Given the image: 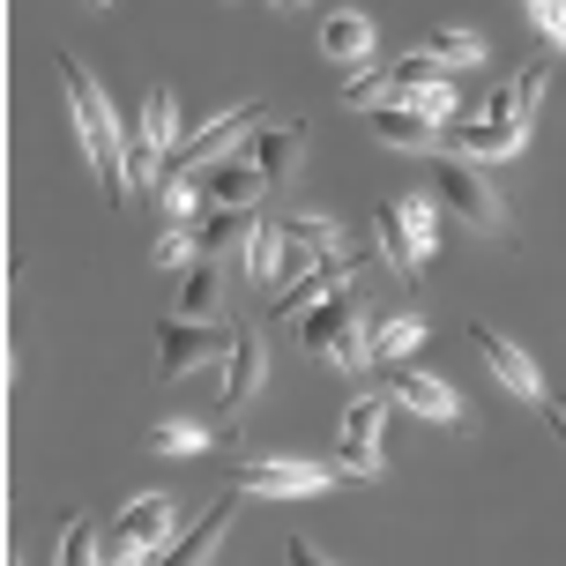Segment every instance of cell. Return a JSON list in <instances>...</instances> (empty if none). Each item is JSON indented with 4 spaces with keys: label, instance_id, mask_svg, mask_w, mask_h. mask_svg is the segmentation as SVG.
Listing matches in <instances>:
<instances>
[{
    "label": "cell",
    "instance_id": "obj_16",
    "mask_svg": "<svg viewBox=\"0 0 566 566\" xmlns=\"http://www.w3.org/2000/svg\"><path fill=\"white\" fill-rule=\"evenodd\" d=\"M396 402H410V410H418V418H432V424H454V418H462V396H454L440 373H402Z\"/></svg>",
    "mask_w": 566,
    "mask_h": 566
},
{
    "label": "cell",
    "instance_id": "obj_15",
    "mask_svg": "<svg viewBox=\"0 0 566 566\" xmlns=\"http://www.w3.org/2000/svg\"><path fill=\"white\" fill-rule=\"evenodd\" d=\"M135 149H157V157H165V149H179V97H171L165 83H157L149 97H142V119H135Z\"/></svg>",
    "mask_w": 566,
    "mask_h": 566
},
{
    "label": "cell",
    "instance_id": "obj_4",
    "mask_svg": "<svg viewBox=\"0 0 566 566\" xmlns=\"http://www.w3.org/2000/svg\"><path fill=\"white\" fill-rule=\"evenodd\" d=\"M432 187H440V201H448L462 224H478V231L507 224V201L484 187V171L470 165V157H440V165H432Z\"/></svg>",
    "mask_w": 566,
    "mask_h": 566
},
{
    "label": "cell",
    "instance_id": "obj_14",
    "mask_svg": "<svg viewBox=\"0 0 566 566\" xmlns=\"http://www.w3.org/2000/svg\"><path fill=\"white\" fill-rule=\"evenodd\" d=\"M119 530H127V537H142L149 552H165L171 530H179V514H171L165 492H142V500H127V507H119Z\"/></svg>",
    "mask_w": 566,
    "mask_h": 566
},
{
    "label": "cell",
    "instance_id": "obj_34",
    "mask_svg": "<svg viewBox=\"0 0 566 566\" xmlns=\"http://www.w3.org/2000/svg\"><path fill=\"white\" fill-rule=\"evenodd\" d=\"M544 410H552V424H559V440H566V396H552Z\"/></svg>",
    "mask_w": 566,
    "mask_h": 566
},
{
    "label": "cell",
    "instance_id": "obj_12",
    "mask_svg": "<svg viewBox=\"0 0 566 566\" xmlns=\"http://www.w3.org/2000/svg\"><path fill=\"white\" fill-rule=\"evenodd\" d=\"M373 45H380V38H373V23L358 15V8L321 15V53H328V60H343V67H358V60H366V67H373Z\"/></svg>",
    "mask_w": 566,
    "mask_h": 566
},
{
    "label": "cell",
    "instance_id": "obj_30",
    "mask_svg": "<svg viewBox=\"0 0 566 566\" xmlns=\"http://www.w3.org/2000/svg\"><path fill=\"white\" fill-rule=\"evenodd\" d=\"M97 566H149V544H142V537H127V530H119V537L105 544V559H97Z\"/></svg>",
    "mask_w": 566,
    "mask_h": 566
},
{
    "label": "cell",
    "instance_id": "obj_10",
    "mask_svg": "<svg viewBox=\"0 0 566 566\" xmlns=\"http://www.w3.org/2000/svg\"><path fill=\"white\" fill-rule=\"evenodd\" d=\"M261 373H269V343L247 328V336H231V358H224V418H217V432H231V424L247 418V402L261 396Z\"/></svg>",
    "mask_w": 566,
    "mask_h": 566
},
{
    "label": "cell",
    "instance_id": "obj_25",
    "mask_svg": "<svg viewBox=\"0 0 566 566\" xmlns=\"http://www.w3.org/2000/svg\"><path fill=\"white\" fill-rule=\"evenodd\" d=\"M418 343H424V313H396V321L373 328V358H396V366H402Z\"/></svg>",
    "mask_w": 566,
    "mask_h": 566
},
{
    "label": "cell",
    "instance_id": "obj_3",
    "mask_svg": "<svg viewBox=\"0 0 566 566\" xmlns=\"http://www.w3.org/2000/svg\"><path fill=\"white\" fill-rule=\"evenodd\" d=\"M209 358H231V336L217 321H187V313H165V321H157V373H165V380L201 373Z\"/></svg>",
    "mask_w": 566,
    "mask_h": 566
},
{
    "label": "cell",
    "instance_id": "obj_24",
    "mask_svg": "<svg viewBox=\"0 0 566 566\" xmlns=\"http://www.w3.org/2000/svg\"><path fill=\"white\" fill-rule=\"evenodd\" d=\"M217 306H224V283H217L209 261H195L187 283H179V313H187V321H217Z\"/></svg>",
    "mask_w": 566,
    "mask_h": 566
},
{
    "label": "cell",
    "instance_id": "obj_37",
    "mask_svg": "<svg viewBox=\"0 0 566 566\" xmlns=\"http://www.w3.org/2000/svg\"><path fill=\"white\" fill-rule=\"evenodd\" d=\"M8 566H15V559H8Z\"/></svg>",
    "mask_w": 566,
    "mask_h": 566
},
{
    "label": "cell",
    "instance_id": "obj_8",
    "mask_svg": "<svg viewBox=\"0 0 566 566\" xmlns=\"http://www.w3.org/2000/svg\"><path fill=\"white\" fill-rule=\"evenodd\" d=\"M470 343H478V358H484V373H492V380H500V388H507L514 402H544V373L530 366V350H522V343H507L500 336V328H470Z\"/></svg>",
    "mask_w": 566,
    "mask_h": 566
},
{
    "label": "cell",
    "instance_id": "obj_22",
    "mask_svg": "<svg viewBox=\"0 0 566 566\" xmlns=\"http://www.w3.org/2000/svg\"><path fill=\"white\" fill-rule=\"evenodd\" d=\"M396 209H402V239H410V254H418V269H424L432 247H440V209L424 195H396Z\"/></svg>",
    "mask_w": 566,
    "mask_h": 566
},
{
    "label": "cell",
    "instance_id": "obj_32",
    "mask_svg": "<svg viewBox=\"0 0 566 566\" xmlns=\"http://www.w3.org/2000/svg\"><path fill=\"white\" fill-rule=\"evenodd\" d=\"M522 8H530V23H537L544 38H552V30L566 23V0H522Z\"/></svg>",
    "mask_w": 566,
    "mask_h": 566
},
{
    "label": "cell",
    "instance_id": "obj_26",
    "mask_svg": "<svg viewBox=\"0 0 566 566\" xmlns=\"http://www.w3.org/2000/svg\"><path fill=\"white\" fill-rule=\"evenodd\" d=\"M105 552H97V530H90L83 514H67V530H60V552H53V566H97Z\"/></svg>",
    "mask_w": 566,
    "mask_h": 566
},
{
    "label": "cell",
    "instance_id": "obj_11",
    "mask_svg": "<svg viewBox=\"0 0 566 566\" xmlns=\"http://www.w3.org/2000/svg\"><path fill=\"white\" fill-rule=\"evenodd\" d=\"M201 195L217 201V209H261V195H269V171L239 149V157H224V165H209V179H201Z\"/></svg>",
    "mask_w": 566,
    "mask_h": 566
},
{
    "label": "cell",
    "instance_id": "obj_2",
    "mask_svg": "<svg viewBox=\"0 0 566 566\" xmlns=\"http://www.w3.org/2000/svg\"><path fill=\"white\" fill-rule=\"evenodd\" d=\"M298 336H306V350H321V358L343 366V373H366L373 366V336H366V306H358V291L321 298V306L298 321Z\"/></svg>",
    "mask_w": 566,
    "mask_h": 566
},
{
    "label": "cell",
    "instance_id": "obj_36",
    "mask_svg": "<svg viewBox=\"0 0 566 566\" xmlns=\"http://www.w3.org/2000/svg\"><path fill=\"white\" fill-rule=\"evenodd\" d=\"M269 8H298V0H269Z\"/></svg>",
    "mask_w": 566,
    "mask_h": 566
},
{
    "label": "cell",
    "instance_id": "obj_9",
    "mask_svg": "<svg viewBox=\"0 0 566 566\" xmlns=\"http://www.w3.org/2000/svg\"><path fill=\"white\" fill-rule=\"evenodd\" d=\"M522 142H530V119H507V113L448 119V157H514Z\"/></svg>",
    "mask_w": 566,
    "mask_h": 566
},
{
    "label": "cell",
    "instance_id": "obj_19",
    "mask_svg": "<svg viewBox=\"0 0 566 566\" xmlns=\"http://www.w3.org/2000/svg\"><path fill=\"white\" fill-rule=\"evenodd\" d=\"M217 440H224V432H209V424H195V418H165V424L142 432L149 454H201V448H217Z\"/></svg>",
    "mask_w": 566,
    "mask_h": 566
},
{
    "label": "cell",
    "instance_id": "obj_18",
    "mask_svg": "<svg viewBox=\"0 0 566 566\" xmlns=\"http://www.w3.org/2000/svg\"><path fill=\"white\" fill-rule=\"evenodd\" d=\"M224 522H231V500H217V507L195 522V537L165 544V566H209V559H217V544H224Z\"/></svg>",
    "mask_w": 566,
    "mask_h": 566
},
{
    "label": "cell",
    "instance_id": "obj_7",
    "mask_svg": "<svg viewBox=\"0 0 566 566\" xmlns=\"http://www.w3.org/2000/svg\"><path fill=\"white\" fill-rule=\"evenodd\" d=\"M336 478V462H239V492H254V500H306V492H328Z\"/></svg>",
    "mask_w": 566,
    "mask_h": 566
},
{
    "label": "cell",
    "instance_id": "obj_29",
    "mask_svg": "<svg viewBox=\"0 0 566 566\" xmlns=\"http://www.w3.org/2000/svg\"><path fill=\"white\" fill-rule=\"evenodd\" d=\"M165 209H171V217H187V224H195L201 209H209V195H201V187L187 179V171H171V179H165Z\"/></svg>",
    "mask_w": 566,
    "mask_h": 566
},
{
    "label": "cell",
    "instance_id": "obj_13",
    "mask_svg": "<svg viewBox=\"0 0 566 566\" xmlns=\"http://www.w3.org/2000/svg\"><path fill=\"white\" fill-rule=\"evenodd\" d=\"M366 127L388 142V149H440V119L410 113V105H380V113H366Z\"/></svg>",
    "mask_w": 566,
    "mask_h": 566
},
{
    "label": "cell",
    "instance_id": "obj_21",
    "mask_svg": "<svg viewBox=\"0 0 566 566\" xmlns=\"http://www.w3.org/2000/svg\"><path fill=\"white\" fill-rule=\"evenodd\" d=\"M283 247H291V231H283V224H261V217H254V239H247V276H254V283H283Z\"/></svg>",
    "mask_w": 566,
    "mask_h": 566
},
{
    "label": "cell",
    "instance_id": "obj_20",
    "mask_svg": "<svg viewBox=\"0 0 566 566\" xmlns=\"http://www.w3.org/2000/svg\"><path fill=\"white\" fill-rule=\"evenodd\" d=\"M298 149H306V127H261L247 157H254V165L269 171V179H283V171L298 165Z\"/></svg>",
    "mask_w": 566,
    "mask_h": 566
},
{
    "label": "cell",
    "instance_id": "obj_17",
    "mask_svg": "<svg viewBox=\"0 0 566 566\" xmlns=\"http://www.w3.org/2000/svg\"><path fill=\"white\" fill-rule=\"evenodd\" d=\"M195 239H201V254H231V247H247L254 239V209H201L195 217Z\"/></svg>",
    "mask_w": 566,
    "mask_h": 566
},
{
    "label": "cell",
    "instance_id": "obj_33",
    "mask_svg": "<svg viewBox=\"0 0 566 566\" xmlns=\"http://www.w3.org/2000/svg\"><path fill=\"white\" fill-rule=\"evenodd\" d=\"M291 566H336V559H321V552H313L306 537H291Z\"/></svg>",
    "mask_w": 566,
    "mask_h": 566
},
{
    "label": "cell",
    "instance_id": "obj_5",
    "mask_svg": "<svg viewBox=\"0 0 566 566\" xmlns=\"http://www.w3.org/2000/svg\"><path fill=\"white\" fill-rule=\"evenodd\" d=\"M247 127H261V105H224V113H209L195 127V135H179V149H171V165H224V157H239L247 149Z\"/></svg>",
    "mask_w": 566,
    "mask_h": 566
},
{
    "label": "cell",
    "instance_id": "obj_35",
    "mask_svg": "<svg viewBox=\"0 0 566 566\" xmlns=\"http://www.w3.org/2000/svg\"><path fill=\"white\" fill-rule=\"evenodd\" d=\"M552 45H566V23H559V30H552Z\"/></svg>",
    "mask_w": 566,
    "mask_h": 566
},
{
    "label": "cell",
    "instance_id": "obj_1",
    "mask_svg": "<svg viewBox=\"0 0 566 566\" xmlns=\"http://www.w3.org/2000/svg\"><path fill=\"white\" fill-rule=\"evenodd\" d=\"M60 83H67V127H75V149L90 157L105 201L127 209V195H135V157H127V127H119L113 97L97 90V75H90L83 60H67V53H60Z\"/></svg>",
    "mask_w": 566,
    "mask_h": 566
},
{
    "label": "cell",
    "instance_id": "obj_31",
    "mask_svg": "<svg viewBox=\"0 0 566 566\" xmlns=\"http://www.w3.org/2000/svg\"><path fill=\"white\" fill-rule=\"evenodd\" d=\"M544 90H552V75H544V67H522V75H514V105H522V113H537Z\"/></svg>",
    "mask_w": 566,
    "mask_h": 566
},
{
    "label": "cell",
    "instance_id": "obj_23",
    "mask_svg": "<svg viewBox=\"0 0 566 566\" xmlns=\"http://www.w3.org/2000/svg\"><path fill=\"white\" fill-rule=\"evenodd\" d=\"M424 53L440 60V67H478L484 38H478V30H462V23H440V30H424Z\"/></svg>",
    "mask_w": 566,
    "mask_h": 566
},
{
    "label": "cell",
    "instance_id": "obj_27",
    "mask_svg": "<svg viewBox=\"0 0 566 566\" xmlns=\"http://www.w3.org/2000/svg\"><path fill=\"white\" fill-rule=\"evenodd\" d=\"M283 231H291V239H306V247H313L321 261L336 254V247H350V239H343V224H328V217H291Z\"/></svg>",
    "mask_w": 566,
    "mask_h": 566
},
{
    "label": "cell",
    "instance_id": "obj_6",
    "mask_svg": "<svg viewBox=\"0 0 566 566\" xmlns=\"http://www.w3.org/2000/svg\"><path fill=\"white\" fill-rule=\"evenodd\" d=\"M380 424H388V396H358L343 410V440H336V470L343 478H380Z\"/></svg>",
    "mask_w": 566,
    "mask_h": 566
},
{
    "label": "cell",
    "instance_id": "obj_28",
    "mask_svg": "<svg viewBox=\"0 0 566 566\" xmlns=\"http://www.w3.org/2000/svg\"><path fill=\"white\" fill-rule=\"evenodd\" d=\"M149 261H157V269H195V261H201V239H195V224H187V231H165Z\"/></svg>",
    "mask_w": 566,
    "mask_h": 566
}]
</instances>
